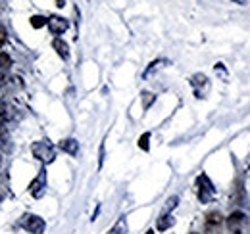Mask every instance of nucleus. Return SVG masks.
<instances>
[{"mask_svg": "<svg viewBox=\"0 0 250 234\" xmlns=\"http://www.w3.org/2000/svg\"><path fill=\"white\" fill-rule=\"evenodd\" d=\"M12 65V58L6 52H0V71H6Z\"/></svg>", "mask_w": 250, "mask_h": 234, "instance_id": "obj_12", "label": "nucleus"}, {"mask_svg": "<svg viewBox=\"0 0 250 234\" xmlns=\"http://www.w3.org/2000/svg\"><path fill=\"white\" fill-rule=\"evenodd\" d=\"M48 23V20L46 18H42V16H33L31 18V25L35 29H41V27H44Z\"/></svg>", "mask_w": 250, "mask_h": 234, "instance_id": "obj_11", "label": "nucleus"}, {"mask_svg": "<svg viewBox=\"0 0 250 234\" xmlns=\"http://www.w3.org/2000/svg\"><path fill=\"white\" fill-rule=\"evenodd\" d=\"M44 227H46L44 221L37 215H23V219H21V229L31 234H42Z\"/></svg>", "mask_w": 250, "mask_h": 234, "instance_id": "obj_4", "label": "nucleus"}, {"mask_svg": "<svg viewBox=\"0 0 250 234\" xmlns=\"http://www.w3.org/2000/svg\"><path fill=\"white\" fill-rule=\"evenodd\" d=\"M146 234H156V233H154V231H148V233H146Z\"/></svg>", "mask_w": 250, "mask_h": 234, "instance_id": "obj_19", "label": "nucleus"}, {"mask_svg": "<svg viewBox=\"0 0 250 234\" xmlns=\"http://www.w3.org/2000/svg\"><path fill=\"white\" fill-rule=\"evenodd\" d=\"M33 154H35V157L41 159L42 163L54 161V148H52V144H48L46 140H41V142L33 144Z\"/></svg>", "mask_w": 250, "mask_h": 234, "instance_id": "obj_3", "label": "nucleus"}, {"mask_svg": "<svg viewBox=\"0 0 250 234\" xmlns=\"http://www.w3.org/2000/svg\"><path fill=\"white\" fill-rule=\"evenodd\" d=\"M148 140H150V133H145V135L139 138V146L143 148L145 152H148Z\"/></svg>", "mask_w": 250, "mask_h": 234, "instance_id": "obj_13", "label": "nucleus"}, {"mask_svg": "<svg viewBox=\"0 0 250 234\" xmlns=\"http://www.w3.org/2000/svg\"><path fill=\"white\" fill-rule=\"evenodd\" d=\"M60 148H62L63 152H67L69 156H75L77 152H79V144H77V140L75 138H65L60 142Z\"/></svg>", "mask_w": 250, "mask_h": 234, "instance_id": "obj_9", "label": "nucleus"}, {"mask_svg": "<svg viewBox=\"0 0 250 234\" xmlns=\"http://www.w3.org/2000/svg\"><path fill=\"white\" fill-rule=\"evenodd\" d=\"M6 35H8V33H6V27L0 23V46L6 42Z\"/></svg>", "mask_w": 250, "mask_h": 234, "instance_id": "obj_15", "label": "nucleus"}, {"mask_svg": "<svg viewBox=\"0 0 250 234\" xmlns=\"http://www.w3.org/2000/svg\"><path fill=\"white\" fill-rule=\"evenodd\" d=\"M152 102H154V94H148V92H145V94H143V106H145V110H146V108H148Z\"/></svg>", "mask_w": 250, "mask_h": 234, "instance_id": "obj_14", "label": "nucleus"}, {"mask_svg": "<svg viewBox=\"0 0 250 234\" xmlns=\"http://www.w3.org/2000/svg\"><path fill=\"white\" fill-rule=\"evenodd\" d=\"M225 225V217L219 211H210L206 215V231L210 234H219Z\"/></svg>", "mask_w": 250, "mask_h": 234, "instance_id": "obj_5", "label": "nucleus"}, {"mask_svg": "<svg viewBox=\"0 0 250 234\" xmlns=\"http://www.w3.org/2000/svg\"><path fill=\"white\" fill-rule=\"evenodd\" d=\"M214 194H216L214 182L202 173V175L196 178V196H198V200H200L202 204H208V202L214 198Z\"/></svg>", "mask_w": 250, "mask_h": 234, "instance_id": "obj_1", "label": "nucleus"}, {"mask_svg": "<svg viewBox=\"0 0 250 234\" xmlns=\"http://www.w3.org/2000/svg\"><path fill=\"white\" fill-rule=\"evenodd\" d=\"M4 85V71H0V87Z\"/></svg>", "mask_w": 250, "mask_h": 234, "instance_id": "obj_17", "label": "nucleus"}, {"mask_svg": "<svg viewBox=\"0 0 250 234\" xmlns=\"http://www.w3.org/2000/svg\"><path fill=\"white\" fill-rule=\"evenodd\" d=\"M233 2H237V4H241V6H245L249 0H233Z\"/></svg>", "mask_w": 250, "mask_h": 234, "instance_id": "obj_16", "label": "nucleus"}, {"mask_svg": "<svg viewBox=\"0 0 250 234\" xmlns=\"http://www.w3.org/2000/svg\"><path fill=\"white\" fill-rule=\"evenodd\" d=\"M44 180H46V176H44V171H41L39 178H37V180H35V182L31 184L33 196H41V194H42V186H44Z\"/></svg>", "mask_w": 250, "mask_h": 234, "instance_id": "obj_10", "label": "nucleus"}, {"mask_svg": "<svg viewBox=\"0 0 250 234\" xmlns=\"http://www.w3.org/2000/svg\"><path fill=\"white\" fill-rule=\"evenodd\" d=\"M225 225H227V231L231 234H245L249 229V219L243 211H233L225 219Z\"/></svg>", "mask_w": 250, "mask_h": 234, "instance_id": "obj_2", "label": "nucleus"}, {"mask_svg": "<svg viewBox=\"0 0 250 234\" xmlns=\"http://www.w3.org/2000/svg\"><path fill=\"white\" fill-rule=\"evenodd\" d=\"M56 2H58V6H60V8H62V6H65V0H56Z\"/></svg>", "mask_w": 250, "mask_h": 234, "instance_id": "obj_18", "label": "nucleus"}, {"mask_svg": "<svg viewBox=\"0 0 250 234\" xmlns=\"http://www.w3.org/2000/svg\"><path fill=\"white\" fill-rule=\"evenodd\" d=\"M48 29H50V33L52 35H63L65 31H67V27H69V23H67V20L65 18H60V16H52V18H48Z\"/></svg>", "mask_w": 250, "mask_h": 234, "instance_id": "obj_6", "label": "nucleus"}, {"mask_svg": "<svg viewBox=\"0 0 250 234\" xmlns=\"http://www.w3.org/2000/svg\"><path fill=\"white\" fill-rule=\"evenodd\" d=\"M52 48L56 50V54H58L62 59L69 58V46H67V42H65V40H62V39H58V37H56V39L52 40Z\"/></svg>", "mask_w": 250, "mask_h": 234, "instance_id": "obj_7", "label": "nucleus"}, {"mask_svg": "<svg viewBox=\"0 0 250 234\" xmlns=\"http://www.w3.org/2000/svg\"><path fill=\"white\" fill-rule=\"evenodd\" d=\"M173 217H171V213H162L160 215V219H158V231L160 233H164V231H167V229H171L173 227Z\"/></svg>", "mask_w": 250, "mask_h": 234, "instance_id": "obj_8", "label": "nucleus"}]
</instances>
